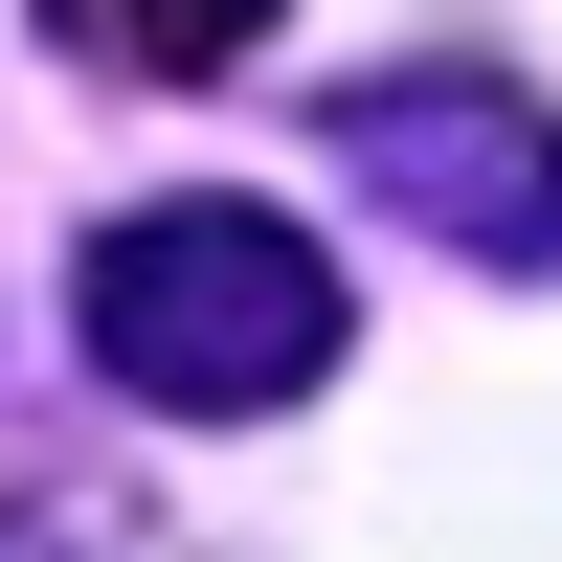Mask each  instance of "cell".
I'll use <instances>...</instances> for the list:
<instances>
[{"instance_id": "obj_1", "label": "cell", "mask_w": 562, "mask_h": 562, "mask_svg": "<svg viewBox=\"0 0 562 562\" xmlns=\"http://www.w3.org/2000/svg\"><path fill=\"white\" fill-rule=\"evenodd\" d=\"M68 338H90V383H113V405H158V428H270V405H315V383H338L360 293H338V248H315L293 203H225V180H203V203L90 225Z\"/></svg>"}, {"instance_id": "obj_2", "label": "cell", "mask_w": 562, "mask_h": 562, "mask_svg": "<svg viewBox=\"0 0 562 562\" xmlns=\"http://www.w3.org/2000/svg\"><path fill=\"white\" fill-rule=\"evenodd\" d=\"M315 158H338L405 248H450V270H562V113L518 68H360Z\"/></svg>"}, {"instance_id": "obj_3", "label": "cell", "mask_w": 562, "mask_h": 562, "mask_svg": "<svg viewBox=\"0 0 562 562\" xmlns=\"http://www.w3.org/2000/svg\"><path fill=\"white\" fill-rule=\"evenodd\" d=\"M68 68H113V90H203V68H248L293 0H23Z\"/></svg>"}, {"instance_id": "obj_4", "label": "cell", "mask_w": 562, "mask_h": 562, "mask_svg": "<svg viewBox=\"0 0 562 562\" xmlns=\"http://www.w3.org/2000/svg\"><path fill=\"white\" fill-rule=\"evenodd\" d=\"M0 562H225L180 495H135V473H23L0 495Z\"/></svg>"}]
</instances>
